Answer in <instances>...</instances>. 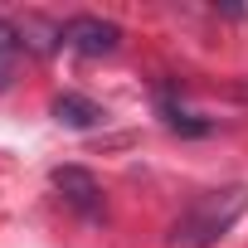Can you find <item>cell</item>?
<instances>
[{
  "instance_id": "1",
  "label": "cell",
  "mask_w": 248,
  "mask_h": 248,
  "mask_svg": "<svg viewBox=\"0 0 248 248\" xmlns=\"http://www.w3.org/2000/svg\"><path fill=\"white\" fill-rule=\"evenodd\" d=\"M248 209V190L233 185V190H209V195H195L190 209L170 224V248H209L214 238H224L233 229V219Z\"/></svg>"
},
{
  "instance_id": "2",
  "label": "cell",
  "mask_w": 248,
  "mask_h": 248,
  "mask_svg": "<svg viewBox=\"0 0 248 248\" xmlns=\"http://www.w3.org/2000/svg\"><path fill=\"white\" fill-rule=\"evenodd\" d=\"M63 44L78 49L83 59H102V54H112L122 44V30L112 20H97V15H73L63 25Z\"/></svg>"
},
{
  "instance_id": "3",
  "label": "cell",
  "mask_w": 248,
  "mask_h": 248,
  "mask_svg": "<svg viewBox=\"0 0 248 248\" xmlns=\"http://www.w3.org/2000/svg\"><path fill=\"white\" fill-rule=\"evenodd\" d=\"M54 190H59L63 204L78 209L83 219H102V185L93 180V170H83V166H59V170H54Z\"/></svg>"
},
{
  "instance_id": "4",
  "label": "cell",
  "mask_w": 248,
  "mask_h": 248,
  "mask_svg": "<svg viewBox=\"0 0 248 248\" xmlns=\"http://www.w3.org/2000/svg\"><path fill=\"white\" fill-rule=\"evenodd\" d=\"M54 117L63 122V127H97V122H102V107L88 102V97H78V93H59V97H54Z\"/></svg>"
},
{
  "instance_id": "5",
  "label": "cell",
  "mask_w": 248,
  "mask_h": 248,
  "mask_svg": "<svg viewBox=\"0 0 248 248\" xmlns=\"http://www.w3.org/2000/svg\"><path fill=\"white\" fill-rule=\"evenodd\" d=\"M20 39H25L34 54H54V44L63 39V25H54V20H39V15H25V25H20Z\"/></svg>"
},
{
  "instance_id": "6",
  "label": "cell",
  "mask_w": 248,
  "mask_h": 248,
  "mask_svg": "<svg viewBox=\"0 0 248 248\" xmlns=\"http://www.w3.org/2000/svg\"><path fill=\"white\" fill-rule=\"evenodd\" d=\"M15 54H20V30L10 20H0V88L10 83V68H15Z\"/></svg>"
},
{
  "instance_id": "7",
  "label": "cell",
  "mask_w": 248,
  "mask_h": 248,
  "mask_svg": "<svg viewBox=\"0 0 248 248\" xmlns=\"http://www.w3.org/2000/svg\"><path fill=\"white\" fill-rule=\"evenodd\" d=\"M233 97H238V102H248V83H233Z\"/></svg>"
}]
</instances>
